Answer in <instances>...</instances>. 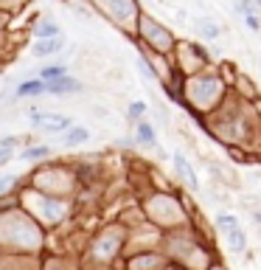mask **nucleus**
Instances as JSON below:
<instances>
[{
  "instance_id": "nucleus-13",
  "label": "nucleus",
  "mask_w": 261,
  "mask_h": 270,
  "mask_svg": "<svg viewBox=\"0 0 261 270\" xmlns=\"http://www.w3.org/2000/svg\"><path fill=\"white\" fill-rule=\"evenodd\" d=\"M199 31H202V34L208 37V40H213V37L219 34V29H216V26H213L211 20H202V23H199Z\"/></svg>"
},
{
  "instance_id": "nucleus-10",
  "label": "nucleus",
  "mask_w": 261,
  "mask_h": 270,
  "mask_svg": "<svg viewBox=\"0 0 261 270\" xmlns=\"http://www.w3.org/2000/svg\"><path fill=\"white\" fill-rule=\"evenodd\" d=\"M138 144H143V147H155V129H152V124H146V121L138 124Z\"/></svg>"
},
{
  "instance_id": "nucleus-9",
  "label": "nucleus",
  "mask_w": 261,
  "mask_h": 270,
  "mask_svg": "<svg viewBox=\"0 0 261 270\" xmlns=\"http://www.w3.org/2000/svg\"><path fill=\"white\" fill-rule=\"evenodd\" d=\"M51 155V147H45V144H40V147H29V150H23V161H43V158Z\"/></svg>"
},
{
  "instance_id": "nucleus-3",
  "label": "nucleus",
  "mask_w": 261,
  "mask_h": 270,
  "mask_svg": "<svg viewBox=\"0 0 261 270\" xmlns=\"http://www.w3.org/2000/svg\"><path fill=\"white\" fill-rule=\"evenodd\" d=\"M174 169H177V175H180V178H183L185 183H188L191 189L197 192V189H199V183H197V175H194V169L188 166V161H185V158L180 155V152L174 155Z\"/></svg>"
},
{
  "instance_id": "nucleus-16",
  "label": "nucleus",
  "mask_w": 261,
  "mask_h": 270,
  "mask_svg": "<svg viewBox=\"0 0 261 270\" xmlns=\"http://www.w3.org/2000/svg\"><path fill=\"white\" fill-rule=\"evenodd\" d=\"M236 12H241V15H253V12H250V3H247V0H241V3H239V6H236Z\"/></svg>"
},
{
  "instance_id": "nucleus-15",
  "label": "nucleus",
  "mask_w": 261,
  "mask_h": 270,
  "mask_svg": "<svg viewBox=\"0 0 261 270\" xmlns=\"http://www.w3.org/2000/svg\"><path fill=\"white\" fill-rule=\"evenodd\" d=\"M247 29H250V31H261V20L255 15H247Z\"/></svg>"
},
{
  "instance_id": "nucleus-14",
  "label": "nucleus",
  "mask_w": 261,
  "mask_h": 270,
  "mask_svg": "<svg viewBox=\"0 0 261 270\" xmlns=\"http://www.w3.org/2000/svg\"><path fill=\"white\" fill-rule=\"evenodd\" d=\"M143 110H146V104H143V101H132V104H129V115H132V118H141Z\"/></svg>"
},
{
  "instance_id": "nucleus-5",
  "label": "nucleus",
  "mask_w": 261,
  "mask_h": 270,
  "mask_svg": "<svg viewBox=\"0 0 261 270\" xmlns=\"http://www.w3.org/2000/svg\"><path fill=\"white\" fill-rule=\"evenodd\" d=\"M40 93H45V82H43V79H29V82H23V85L17 87V96H20V99L40 96Z\"/></svg>"
},
{
  "instance_id": "nucleus-1",
  "label": "nucleus",
  "mask_w": 261,
  "mask_h": 270,
  "mask_svg": "<svg viewBox=\"0 0 261 270\" xmlns=\"http://www.w3.org/2000/svg\"><path fill=\"white\" fill-rule=\"evenodd\" d=\"M31 124L34 127H45V129H71V118H62V115H48L40 113V110H31Z\"/></svg>"
},
{
  "instance_id": "nucleus-18",
  "label": "nucleus",
  "mask_w": 261,
  "mask_h": 270,
  "mask_svg": "<svg viewBox=\"0 0 261 270\" xmlns=\"http://www.w3.org/2000/svg\"><path fill=\"white\" fill-rule=\"evenodd\" d=\"M12 180H15L12 175H9V178H0V192H6L9 186H12Z\"/></svg>"
},
{
  "instance_id": "nucleus-8",
  "label": "nucleus",
  "mask_w": 261,
  "mask_h": 270,
  "mask_svg": "<svg viewBox=\"0 0 261 270\" xmlns=\"http://www.w3.org/2000/svg\"><path fill=\"white\" fill-rule=\"evenodd\" d=\"M227 242H230V250H236V253H241L247 248V236L241 228H233L230 234H227Z\"/></svg>"
},
{
  "instance_id": "nucleus-7",
  "label": "nucleus",
  "mask_w": 261,
  "mask_h": 270,
  "mask_svg": "<svg viewBox=\"0 0 261 270\" xmlns=\"http://www.w3.org/2000/svg\"><path fill=\"white\" fill-rule=\"evenodd\" d=\"M62 76H68V68H65V65H48V68L40 71V79H43V82H54V79H62Z\"/></svg>"
},
{
  "instance_id": "nucleus-12",
  "label": "nucleus",
  "mask_w": 261,
  "mask_h": 270,
  "mask_svg": "<svg viewBox=\"0 0 261 270\" xmlns=\"http://www.w3.org/2000/svg\"><path fill=\"white\" fill-rule=\"evenodd\" d=\"M216 225H219V231H225V234H230L233 228H239V222H236V217H227V214H222L216 220Z\"/></svg>"
},
{
  "instance_id": "nucleus-4",
  "label": "nucleus",
  "mask_w": 261,
  "mask_h": 270,
  "mask_svg": "<svg viewBox=\"0 0 261 270\" xmlns=\"http://www.w3.org/2000/svg\"><path fill=\"white\" fill-rule=\"evenodd\" d=\"M31 51H34V57H51V54L62 51V37H57V40H37V45Z\"/></svg>"
},
{
  "instance_id": "nucleus-2",
  "label": "nucleus",
  "mask_w": 261,
  "mask_h": 270,
  "mask_svg": "<svg viewBox=\"0 0 261 270\" xmlns=\"http://www.w3.org/2000/svg\"><path fill=\"white\" fill-rule=\"evenodd\" d=\"M79 90H82V82H76L73 76L45 82V93H51V96H65V93H79Z\"/></svg>"
},
{
  "instance_id": "nucleus-6",
  "label": "nucleus",
  "mask_w": 261,
  "mask_h": 270,
  "mask_svg": "<svg viewBox=\"0 0 261 270\" xmlns=\"http://www.w3.org/2000/svg\"><path fill=\"white\" fill-rule=\"evenodd\" d=\"M87 138H90V132H87L85 127H71L62 135V144L65 147H79V144H85Z\"/></svg>"
},
{
  "instance_id": "nucleus-11",
  "label": "nucleus",
  "mask_w": 261,
  "mask_h": 270,
  "mask_svg": "<svg viewBox=\"0 0 261 270\" xmlns=\"http://www.w3.org/2000/svg\"><path fill=\"white\" fill-rule=\"evenodd\" d=\"M34 34H37V40H57V37H59V29L54 26V23H40Z\"/></svg>"
},
{
  "instance_id": "nucleus-19",
  "label": "nucleus",
  "mask_w": 261,
  "mask_h": 270,
  "mask_svg": "<svg viewBox=\"0 0 261 270\" xmlns=\"http://www.w3.org/2000/svg\"><path fill=\"white\" fill-rule=\"evenodd\" d=\"M253 3H255V6H261V0H253Z\"/></svg>"
},
{
  "instance_id": "nucleus-17",
  "label": "nucleus",
  "mask_w": 261,
  "mask_h": 270,
  "mask_svg": "<svg viewBox=\"0 0 261 270\" xmlns=\"http://www.w3.org/2000/svg\"><path fill=\"white\" fill-rule=\"evenodd\" d=\"M9 158H12V150H6V147H0V166L6 164Z\"/></svg>"
}]
</instances>
